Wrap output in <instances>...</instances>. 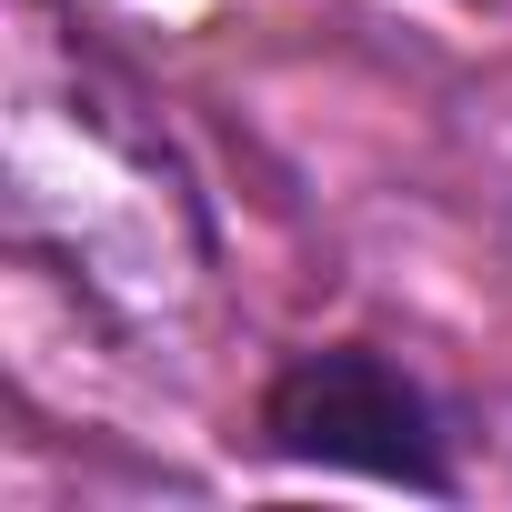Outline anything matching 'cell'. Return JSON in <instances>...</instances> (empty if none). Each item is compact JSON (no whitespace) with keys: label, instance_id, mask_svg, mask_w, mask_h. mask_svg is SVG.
I'll use <instances>...</instances> for the list:
<instances>
[{"label":"cell","instance_id":"1","mask_svg":"<svg viewBox=\"0 0 512 512\" xmlns=\"http://www.w3.org/2000/svg\"><path fill=\"white\" fill-rule=\"evenodd\" d=\"M251 422H262V452L292 462V472H362V482H402V492H462L442 402L372 342L292 352L262 382Z\"/></svg>","mask_w":512,"mask_h":512}]
</instances>
